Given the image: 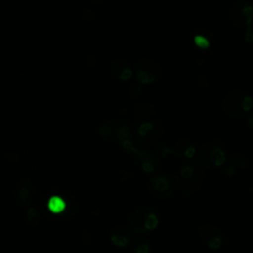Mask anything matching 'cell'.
<instances>
[{"label": "cell", "instance_id": "6da1fadb", "mask_svg": "<svg viewBox=\"0 0 253 253\" xmlns=\"http://www.w3.org/2000/svg\"><path fill=\"white\" fill-rule=\"evenodd\" d=\"M204 182V171L195 161H188L182 165L177 174V187L185 195L196 193Z\"/></svg>", "mask_w": 253, "mask_h": 253}, {"label": "cell", "instance_id": "7a4b0ae2", "mask_svg": "<svg viewBox=\"0 0 253 253\" xmlns=\"http://www.w3.org/2000/svg\"><path fill=\"white\" fill-rule=\"evenodd\" d=\"M224 113L232 117L246 115L253 106L251 96L242 89H233L228 91L222 98L221 103Z\"/></svg>", "mask_w": 253, "mask_h": 253}, {"label": "cell", "instance_id": "3957f363", "mask_svg": "<svg viewBox=\"0 0 253 253\" xmlns=\"http://www.w3.org/2000/svg\"><path fill=\"white\" fill-rule=\"evenodd\" d=\"M158 215L149 207H139L130 215L129 223L133 231L137 234H146L153 231L158 225Z\"/></svg>", "mask_w": 253, "mask_h": 253}, {"label": "cell", "instance_id": "277c9868", "mask_svg": "<svg viewBox=\"0 0 253 253\" xmlns=\"http://www.w3.org/2000/svg\"><path fill=\"white\" fill-rule=\"evenodd\" d=\"M164 133V126L158 120L146 121L140 124L136 129V139L144 147L156 144Z\"/></svg>", "mask_w": 253, "mask_h": 253}, {"label": "cell", "instance_id": "5b68a950", "mask_svg": "<svg viewBox=\"0 0 253 253\" xmlns=\"http://www.w3.org/2000/svg\"><path fill=\"white\" fill-rule=\"evenodd\" d=\"M132 71L136 82L140 84L153 83L162 75L160 65L150 58H142L137 60L134 63Z\"/></svg>", "mask_w": 253, "mask_h": 253}, {"label": "cell", "instance_id": "8992f818", "mask_svg": "<svg viewBox=\"0 0 253 253\" xmlns=\"http://www.w3.org/2000/svg\"><path fill=\"white\" fill-rule=\"evenodd\" d=\"M199 162L209 168L220 167L226 160V154L224 150L214 143H204L201 145L197 152Z\"/></svg>", "mask_w": 253, "mask_h": 253}, {"label": "cell", "instance_id": "52a82bcc", "mask_svg": "<svg viewBox=\"0 0 253 253\" xmlns=\"http://www.w3.org/2000/svg\"><path fill=\"white\" fill-rule=\"evenodd\" d=\"M229 19L237 28H248L253 20V7L244 0L235 2L229 10Z\"/></svg>", "mask_w": 253, "mask_h": 253}, {"label": "cell", "instance_id": "ba28073f", "mask_svg": "<svg viewBox=\"0 0 253 253\" xmlns=\"http://www.w3.org/2000/svg\"><path fill=\"white\" fill-rule=\"evenodd\" d=\"M149 193L156 199H167L174 190L173 180L165 173L153 175L147 184Z\"/></svg>", "mask_w": 253, "mask_h": 253}, {"label": "cell", "instance_id": "9c48e42d", "mask_svg": "<svg viewBox=\"0 0 253 253\" xmlns=\"http://www.w3.org/2000/svg\"><path fill=\"white\" fill-rule=\"evenodd\" d=\"M201 241L210 249L220 248L225 240L223 232L216 226L205 224L199 228Z\"/></svg>", "mask_w": 253, "mask_h": 253}, {"label": "cell", "instance_id": "30bf717a", "mask_svg": "<svg viewBox=\"0 0 253 253\" xmlns=\"http://www.w3.org/2000/svg\"><path fill=\"white\" fill-rule=\"evenodd\" d=\"M32 189L33 185L31 181L26 177H22L16 182L15 197L20 205L26 206L30 202L32 197Z\"/></svg>", "mask_w": 253, "mask_h": 253}, {"label": "cell", "instance_id": "8fae6325", "mask_svg": "<svg viewBox=\"0 0 253 253\" xmlns=\"http://www.w3.org/2000/svg\"><path fill=\"white\" fill-rule=\"evenodd\" d=\"M110 238L111 242L115 246L125 247L130 242L132 238V232L126 225H117L111 230Z\"/></svg>", "mask_w": 253, "mask_h": 253}, {"label": "cell", "instance_id": "7c38bea8", "mask_svg": "<svg viewBox=\"0 0 253 253\" xmlns=\"http://www.w3.org/2000/svg\"><path fill=\"white\" fill-rule=\"evenodd\" d=\"M110 69H111L112 74L116 78L123 80V81L128 80L133 74L130 64L127 61L121 59V58L113 60L110 65Z\"/></svg>", "mask_w": 253, "mask_h": 253}, {"label": "cell", "instance_id": "4fadbf2b", "mask_svg": "<svg viewBox=\"0 0 253 253\" xmlns=\"http://www.w3.org/2000/svg\"><path fill=\"white\" fill-rule=\"evenodd\" d=\"M141 168L144 173L146 174H152L156 172L160 167V161L159 159L150 153H142L139 156Z\"/></svg>", "mask_w": 253, "mask_h": 253}, {"label": "cell", "instance_id": "5bb4252c", "mask_svg": "<svg viewBox=\"0 0 253 253\" xmlns=\"http://www.w3.org/2000/svg\"><path fill=\"white\" fill-rule=\"evenodd\" d=\"M175 150L177 151V153H179L180 156L184 158H192L196 152V148L193 141L186 137L180 138L176 141Z\"/></svg>", "mask_w": 253, "mask_h": 253}, {"label": "cell", "instance_id": "9a60e30c", "mask_svg": "<svg viewBox=\"0 0 253 253\" xmlns=\"http://www.w3.org/2000/svg\"><path fill=\"white\" fill-rule=\"evenodd\" d=\"M155 113V106L150 103L138 104L134 109V115L138 119L147 120L151 118Z\"/></svg>", "mask_w": 253, "mask_h": 253}, {"label": "cell", "instance_id": "2e32d148", "mask_svg": "<svg viewBox=\"0 0 253 253\" xmlns=\"http://www.w3.org/2000/svg\"><path fill=\"white\" fill-rule=\"evenodd\" d=\"M97 131H98L99 136H101L103 138L110 137L112 135H116L117 126L112 122H103L99 125Z\"/></svg>", "mask_w": 253, "mask_h": 253}, {"label": "cell", "instance_id": "e0dca14e", "mask_svg": "<svg viewBox=\"0 0 253 253\" xmlns=\"http://www.w3.org/2000/svg\"><path fill=\"white\" fill-rule=\"evenodd\" d=\"M131 249L133 253H149L150 243L147 239L138 237L132 242Z\"/></svg>", "mask_w": 253, "mask_h": 253}, {"label": "cell", "instance_id": "ac0fdd59", "mask_svg": "<svg viewBox=\"0 0 253 253\" xmlns=\"http://www.w3.org/2000/svg\"><path fill=\"white\" fill-rule=\"evenodd\" d=\"M228 158H229L231 164L236 165V166L241 167V168H246L248 166V164H249L248 158L244 154H242V153H237V152L230 153Z\"/></svg>", "mask_w": 253, "mask_h": 253}, {"label": "cell", "instance_id": "d6986e66", "mask_svg": "<svg viewBox=\"0 0 253 253\" xmlns=\"http://www.w3.org/2000/svg\"><path fill=\"white\" fill-rule=\"evenodd\" d=\"M49 201L53 202V204L48 202V205H49L48 207L51 211H53L55 212H60L61 210H64L65 203H64V201H62L60 199V197H52V199H50Z\"/></svg>", "mask_w": 253, "mask_h": 253}, {"label": "cell", "instance_id": "ffe728a7", "mask_svg": "<svg viewBox=\"0 0 253 253\" xmlns=\"http://www.w3.org/2000/svg\"><path fill=\"white\" fill-rule=\"evenodd\" d=\"M142 93V87L141 84L138 82H135L134 84H132L129 88V95L132 98H137L140 96V94Z\"/></svg>", "mask_w": 253, "mask_h": 253}, {"label": "cell", "instance_id": "44dd1931", "mask_svg": "<svg viewBox=\"0 0 253 253\" xmlns=\"http://www.w3.org/2000/svg\"><path fill=\"white\" fill-rule=\"evenodd\" d=\"M221 172L225 175V176H233L236 172L235 167L233 164L231 163H223L221 166Z\"/></svg>", "mask_w": 253, "mask_h": 253}, {"label": "cell", "instance_id": "7402d4cb", "mask_svg": "<svg viewBox=\"0 0 253 253\" xmlns=\"http://www.w3.org/2000/svg\"><path fill=\"white\" fill-rule=\"evenodd\" d=\"M244 40L247 43L253 44V27L250 26L247 28L245 35H244Z\"/></svg>", "mask_w": 253, "mask_h": 253}, {"label": "cell", "instance_id": "603a6c76", "mask_svg": "<svg viewBox=\"0 0 253 253\" xmlns=\"http://www.w3.org/2000/svg\"><path fill=\"white\" fill-rule=\"evenodd\" d=\"M194 41H195L196 44H197V45H200L201 47H205V46H208V45H209V42H208V40H207V39H205V38H202L201 36H197V37H195Z\"/></svg>", "mask_w": 253, "mask_h": 253}, {"label": "cell", "instance_id": "cb8c5ba5", "mask_svg": "<svg viewBox=\"0 0 253 253\" xmlns=\"http://www.w3.org/2000/svg\"><path fill=\"white\" fill-rule=\"evenodd\" d=\"M93 18H94V13H93L92 10H90V9H85V10L83 11L82 19H83L84 21H88V22H89V21H92Z\"/></svg>", "mask_w": 253, "mask_h": 253}, {"label": "cell", "instance_id": "d4e9b609", "mask_svg": "<svg viewBox=\"0 0 253 253\" xmlns=\"http://www.w3.org/2000/svg\"><path fill=\"white\" fill-rule=\"evenodd\" d=\"M26 215L28 219H33L38 215V211L34 207H30L26 211Z\"/></svg>", "mask_w": 253, "mask_h": 253}, {"label": "cell", "instance_id": "484cf974", "mask_svg": "<svg viewBox=\"0 0 253 253\" xmlns=\"http://www.w3.org/2000/svg\"><path fill=\"white\" fill-rule=\"evenodd\" d=\"M87 60H86V64L88 65L89 64V62H91L90 63V67H93L97 62H96V58L94 57V56H89V57H87L86 58Z\"/></svg>", "mask_w": 253, "mask_h": 253}, {"label": "cell", "instance_id": "4316f807", "mask_svg": "<svg viewBox=\"0 0 253 253\" xmlns=\"http://www.w3.org/2000/svg\"><path fill=\"white\" fill-rule=\"evenodd\" d=\"M247 125L251 129H253V113L247 117Z\"/></svg>", "mask_w": 253, "mask_h": 253}, {"label": "cell", "instance_id": "83f0119b", "mask_svg": "<svg viewBox=\"0 0 253 253\" xmlns=\"http://www.w3.org/2000/svg\"><path fill=\"white\" fill-rule=\"evenodd\" d=\"M90 2H93V3H102L104 2L105 0H89Z\"/></svg>", "mask_w": 253, "mask_h": 253}]
</instances>
